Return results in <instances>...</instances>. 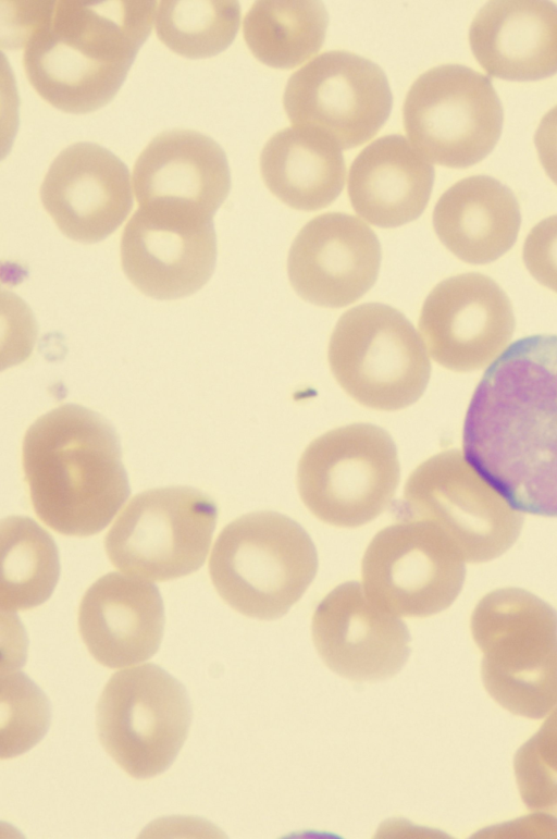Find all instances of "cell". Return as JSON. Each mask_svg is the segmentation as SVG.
Masks as SVG:
<instances>
[{
  "instance_id": "16",
  "label": "cell",
  "mask_w": 557,
  "mask_h": 839,
  "mask_svg": "<svg viewBox=\"0 0 557 839\" xmlns=\"http://www.w3.org/2000/svg\"><path fill=\"white\" fill-rule=\"evenodd\" d=\"M311 631L324 664L351 681L391 678L410 655L406 624L373 603L356 581L339 584L319 603Z\"/></svg>"
},
{
  "instance_id": "28",
  "label": "cell",
  "mask_w": 557,
  "mask_h": 839,
  "mask_svg": "<svg viewBox=\"0 0 557 839\" xmlns=\"http://www.w3.org/2000/svg\"><path fill=\"white\" fill-rule=\"evenodd\" d=\"M513 772L524 805L557 825V707L518 749Z\"/></svg>"
},
{
  "instance_id": "10",
  "label": "cell",
  "mask_w": 557,
  "mask_h": 839,
  "mask_svg": "<svg viewBox=\"0 0 557 839\" xmlns=\"http://www.w3.org/2000/svg\"><path fill=\"white\" fill-rule=\"evenodd\" d=\"M218 518L214 501L190 486L135 495L109 530L104 547L126 575L166 581L196 571L206 560Z\"/></svg>"
},
{
  "instance_id": "26",
  "label": "cell",
  "mask_w": 557,
  "mask_h": 839,
  "mask_svg": "<svg viewBox=\"0 0 557 839\" xmlns=\"http://www.w3.org/2000/svg\"><path fill=\"white\" fill-rule=\"evenodd\" d=\"M0 531L1 609L16 612L42 604L53 592L60 573L53 539L25 517L3 519Z\"/></svg>"
},
{
  "instance_id": "29",
  "label": "cell",
  "mask_w": 557,
  "mask_h": 839,
  "mask_svg": "<svg viewBox=\"0 0 557 839\" xmlns=\"http://www.w3.org/2000/svg\"><path fill=\"white\" fill-rule=\"evenodd\" d=\"M1 757L22 754L46 733L50 708L46 695L21 671L12 673L1 682Z\"/></svg>"
},
{
  "instance_id": "11",
  "label": "cell",
  "mask_w": 557,
  "mask_h": 839,
  "mask_svg": "<svg viewBox=\"0 0 557 839\" xmlns=\"http://www.w3.org/2000/svg\"><path fill=\"white\" fill-rule=\"evenodd\" d=\"M404 127L430 161L468 168L499 139L504 112L488 77L460 64L432 67L411 85L403 108Z\"/></svg>"
},
{
  "instance_id": "30",
  "label": "cell",
  "mask_w": 557,
  "mask_h": 839,
  "mask_svg": "<svg viewBox=\"0 0 557 839\" xmlns=\"http://www.w3.org/2000/svg\"><path fill=\"white\" fill-rule=\"evenodd\" d=\"M522 256L530 274L557 293V214L542 220L530 231Z\"/></svg>"
},
{
  "instance_id": "18",
  "label": "cell",
  "mask_w": 557,
  "mask_h": 839,
  "mask_svg": "<svg viewBox=\"0 0 557 839\" xmlns=\"http://www.w3.org/2000/svg\"><path fill=\"white\" fill-rule=\"evenodd\" d=\"M381 246L360 219L330 212L310 220L295 237L287 258L294 291L313 305L341 308L375 283Z\"/></svg>"
},
{
  "instance_id": "4",
  "label": "cell",
  "mask_w": 557,
  "mask_h": 839,
  "mask_svg": "<svg viewBox=\"0 0 557 839\" xmlns=\"http://www.w3.org/2000/svg\"><path fill=\"white\" fill-rule=\"evenodd\" d=\"M470 628L495 702L533 719L557 705V612L550 605L521 589L495 590L475 606Z\"/></svg>"
},
{
  "instance_id": "23",
  "label": "cell",
  "mask_w": 557,
  "mask_h": 839,
  "mask_svg": "<svg viewBox=\"0 0 557 839\" xmlns=\"http://www.w3.org/2000/svg\"><path fill=\"white\" fill-rule=\"evenodd\" d=\"M521 223L512 190L487 175L462 178L437 200L434 231L457 258L485 264L502 257L517 240Z\"/></svg>"
},
{
  "instance_id": "1",
  "label": "cell",
  "mask_w": 557,
  "mask_h": 839,
  "mask_svg": "<svg viewBox=\"0 0 557 839\" xmlns=\"http://www.w3.org/2000/svg\"><path fill=\"white\" fill-rule=\"evenodd\" d=\"M463 457L512 508L557 517V335L516 341L485 370Z\"/></svg>"
},
{
  "instance_id": "20",
  "label": "cell",
  "mask_w": 557,
  "mask_h": 839,
  "mask_svg": "<svg viewBox=\"0 0 557 839\" xmlns=\"http://www.w3.org/2000/svg\"><path fill=\"white\" fill-rule=\"evenodd\" d=\"M163 627V603L157 587L117 572L98 579L78 608V630L87 650L109 668L152 657L161 644Z\"/></svg>"
},
{
  "instance_id": "22",
  "label": "cell",
  "mask_w": 557,
  "mask_h": 839,
  "mask_svg": "<svg viewBox=\"0 0 557 839\" xmlns=\"http://www.w3.org/2000/svg\"><path fill=\"white\" fill-rule=\"evenodd\" d=\"M434 168L401 135H386L368 145L351 163L348 196L355 211L380 227H396L424 211Z\"/></svg>"
},
{
  "instance_id": "14",
  "label": "cell",
  "mask_w": 557,
  "mask_h": 839,
  "mask_svg": "<svg viewBox=\"0 0 557 839\" xmlns=\"http://www.w3.org/2000/svg\"><path fill=\"white\" fill-rule=\"evenodd\" d=\"M216 260L212 218L171 206H144L121 238V264L146 296L169 300L199 291Z\"/></svg>"
},
{
  "instance_id": "19",
  "label": "cell",
  "mask_w": 557,
  "mask_h": 839,
  "mask_svg": "<svg viewBox=\"0 0 557 839\" xmlns=\"http://www.w3.org/2000/svg\"><path fill=\"white\" fill-rule=\"evenodd\" d=\"M133 181L139 207L171 206L211 218L231 188L223 149L191 129L156 136L137 158Z\"/></svg>"
},
{
  "instance_id": "9",
  "label": "cell",
  "mask_w": 557,
  "mask_h": 839,
  "mask_svg": "<svg viewBox=\"0 0 557 839\" xmlns=\"http://www.w3.org/2000/svg\"><path fill=\"white\" fill-rule=\"evenodd\" d=\"M397 521L422 520L442 531L465 560L483 563L517 540L523 518L459 451L442 452L409 476L404 495L391 506Z\"/></svg>"
},
{
  "instance_id": "12",
  "label": "cell",
  "mask_w": 557,
  "mask_h": 839,
  "mask_svg": "<svg viewBox=\"0 0 557 839\" xmlns=\"http://www.w3.org/2000/svg\"><path fill=\"white\" fill-rule=\"evenodd\" d=\"M363 589L383 609L429 617L451 605L461 591L465 559L435 526L398 521L379 531L361 563Z\"/></svg>"
},
{
  "instance_id": "6",
  "label": "cell",
  "mask_w": 557,
  "mask_h": 839,
  "mask_svg": "<svg viewBox=\"0 0 557 839\" xmlns=\"http://www.w3.org/2000/svg\"><path fill=\"white\" fill-rule=\"evenodd\" d=\"M327 359L341 387L376 410H399L416 403L431 373L424 344L410 321L377 303L356 306L339 318Z\"/></svg>"
},
{
  "instance_id": "27",
  "label": "cell",
  "mask_w": 557,
  "mask_h": 839,
  "mask_svg": "<svg viewBox=\"0 0 557 839\" xmlns=\"http://www.w3.org/2000/svg\"><path fill=\"white\" fill-rule=\"evenodd\" d=\"M154 17L157 35L168 48L182 57L201 59L232 44L240 7L237 1L163 0Z\"/></svg>"
},
{
  "instance_id": "8",
  "label": "cell",
  "mask_w": 557,
  "mask_h": 839,
  "mask_svg": "<svg viewBox=\"0 0 557 839\" xmlns=\"http://www.w3.org/2000/svg\"><path fill=\"white\" fill-rule=\"evenodd\" d=\"M185 687L152 663L112 675L97 704L98 738L131 777L165 772L183 747L191 721Z\"/></svg>"
},
{
  "instance_id": "31",
  "label": "cell",
  "mask_w": 557,
  "mask_h": 839,
  "mask_svg": "<svg viewBox=\"0 0 557 839\" xmlns=\"http://www.w3.org/2000/svg\"><path fill=\"white\" fill-rule=\"evenodd\" d=\"M534 144L542 166L557 185V106L542 118L534 135Z\"/></svg>"
},
{
  "instance_id": "15",
  "label": "cell",
  "mask_w": 557,
  "mask_h": 839,
  "mask_svg": "<svg viewBox=\"0 0 557 839\" xmlns=\"http://www.w3.org/2000/svg\"><path fill=\"white\" fill-rule=\"evenodd\" d=\"M419 330L431 357L446 369L478 370L505 350L515 330L509 298L491 277L462 273L428 295Z\"/></svg>"
},
{
  "instance_id": "7",
  "label": "cell",
  "mask_w": 557,
  "mask_h": 839,
  "mask_svg": "<svg viewBox=\"0 0 557 839\" xmlns=\"http://www.w3.org/2000/svg\"><path fill=\"white\" fill-rule=\"evenodd\" d=\"M400 478L396 445L382 428L352 423L313 440L297 468L302 503L320 520L357 528L391 504Z\"/></svg>"
},
{
  "instance_id": "21",
  "label": "cell",
  "mask_w": 557,
  "mask_h": 839,
  "mask_svg": "<svg viewBox=\"0 0 557 839\" xmlns=\"http://www.w3.org/2000/svg\"><path fill=\"white\" fill-rule=\"evenodd\" d=\"M472 53L491 76L528 82L557 73V5L491 1L469 29Z\"/></svg>"
},
{
  "instance_id": "2",
  "label": "cell",
  "mask_w": 557,
  "mask_h": 839,
  "mask_svg": "<svg viewBox=\"0 0 557 839\" xmlns=\"http://www.w3.org/2000/svg\"><path fill=\"white\" fill-rule=\"evenodd\" d=\"M11 45L24 47L26 76L51 106L84 114L119 91L151 32L156 1L11 3Z\"/></svg>"
},
{
  "instance_id": "24",
  "label": "cell",
  "mask_w": 557,
  "mask_h": 839,
  "mask_svg": "<svg viewBox=\"0 0 557 839\" xmlns=\"http://www.w3.org/2000/svg\"><path fill=\"white\" fill-rule=\"evenodd\" d=\"M270 192L287 206L314 211L341 194L346 166L341 148L320 133L287 127L273 135L260 156Z\"/></svg>"
},
{
  "instance_id": "3",
  "label": "cell",
  "mask_w": 557,
  "mask_h": 839,
  "mask_svg": "<svg viewBox=\"0 0 557 839\" xmlns=\"http://www.w3.org/2000/svg\"><path fill=\"white\" fill-rule=\"evenodd\" d=\"M22 460L36 515L65 535L100 532L129 495L114 428L81 405L39 417L25 433Z\"/></svg>"
},
{
  "instance_id": "5",
  "label": "cell",
  "mask_w": 557,
  "mask_h": 839,
  "mask_svg": "<svg viewBox=\"0 0 557 839\" xmlns=\"http://www.w3.org/2000/svg\"><path fill=\"white\" fill-rule=\"evenodd\" d=\"M317 570V550L307 531L275 511L250 513L228 523L209 560L212 583L223 601L261 620L285 615Z\"/></svg>"
},
{
  "instance_id": "13",
  "label": "cell",
  "mask_w": 557,
  "mask_h": 839,
  "mask_svg": "<svg viewBox=\"0 0 557 839\" xmlns=\"http://www.w3.org/2000/svg\"><path fill=\"white\" fill-rule=\"evenodd\" d=\"M283 103L295 127L320 133L349 149L379 132L391 113L393 96L379 65L334 50L315 57L289 77Z\"/></svg>"
},
{
  "instance_id": "17",
  "label": "cell",
  "mask_w": 557,
  "mask_h": 839,
  "mask_svg": "<svg viewBox=\"0 0 557 839\" xmlns=\"http://www.w3.org/2000/svg\"><path fill=\"white\" fill-rule=\"evenodd\" d=\"M39 193L58 229L83 244L108 237L133 207L125 163L102 146L87 141L73 144L55 157Z\"/></svg>"
},
{
  "instance_id": "25",
  "label": "cell",
  "mask_w": 557,
  "mask_h": 839,
  "mask_svg": "<svg viewBox=\"0 0 557 839\" xmlns=\"http://www.w3.org/2000/svg\"><path fill=\"white\" fill-rule=\"evenodd\" d=\"M327 12L317 1H257L244 18L245 41L262 63L295 67L320 50Z\"/></svg>"
}]
</instances>
